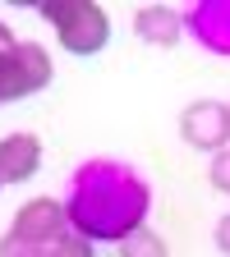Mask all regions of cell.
I'll list each match as a JSON object with an SVG mask.
<instances>
[{
    "instance_id": "cell-2",
    "label": "cell",
    "mask_w": 230,
    "mask_h": 257,
    "mask_svg": "<svg viewBox=\"0 0 230 257\" xmlns=\"http://www.w3.org/2000/svg\"><path fill=\"white\" fill-rule=\"evenodd\" d=\"M37 14L55 28L60 51L69 55H97L111 42V14L97 0H42Z\"/></svg>"
},
{
    "instance_id": "cell-12",
    "label": "cell",
    "mask_w": 230,
    "mask_h": 257,
    "mask_svg": "<svg viewBox=\"0 0 230 257\" xmlns=\"http://www.w3.org/2000/svg\"><path fill=\"white\" fill-rule=\"evenodd\" d=\"M212 243H216V252H221V257H230V211L216 220V230H212Z\"/></svg>"
},
{
    "instance_id": "cell-13",
    "label": "cell",
    "mask_w": 230,
    "mask_h": 257,
    "mask_svg": "<svg viewBox=\"0 0 230 257\" xmlns=\"http://www.w3.org/2000/svg\"><path fill=\"white\" fill-rule=\"evenodd\" d=\"M10 51H19V37H14V28H10L5 19H0V60H5Z\"/></svg>"
},
{
    "instance_id": "cell-3",
    "label": "cell",
    "mask_w": 230,
    "mask_h": 257,
    "mask_svg": "<svg viewBox=\"0 0 230 257\" xmlns=\"http://www.w3.org/2000/svg\"><path fill=\"white\" fill-rule=\"evenodd\" d=\"M51 78H55L51 51L42 42H19V51L0 60V106L37 96L42 87H51Z\"/></svg>"
},
{
    "instance_id": "cell-1",
    "label": "cell",
    "mask_w": 230,
    "mask_h": 257,
    "mask_svg": "<svg viewBox=\"0 0 230 257\" xmlns=\"http://www.w3.org/2000/svg\"><path fill=\"white\" fill-rule=\"evenodd\" d=\"M152 207V188L143 184V175L124 161L111 156H92L69 175L64 188V216L69 230L83 234L88 243H120L134 230H143Z\"/></svg>"
},
{
    "instance_id": "cell-11",
    "label": "cell",
    "mask_w": 230,
    "mask_h": 257,
    "mask_svg": "<svg viewBox=\"0 0 230 257\" xmlns=\"http://www.w3.org/2000/svg\"><path fill=\"white\" fill-rule=\"evenodd\" d=\"M207 184H212L216 193H225V198H230V147L216 152V156H207Z\"/></svg>"
},
{
    "instance_id": "cell-9",
    "label": "cell",
    "mask_w": 230,
    "mask_h": 257,
    "mask_svg": "<svg viewBox=\"0 0 230 257\" xmlns=\"http://www.w3.org/2000/svg\"><path fill=\"white\" fill-rule=\"evenodd\" d=\"M0 257H97L92 243L83 234H69V239H60V243H46V248H32V243H19V239H0Z\"/></svg>"
},
{
    "instance_id": "cell-7",
    "label": "cell",
    "mask_w": 230,
    "mask_h": 257,
    "mask_svg": "<svg viewBox=\"0 0 230 257\" xmlns=\"http://www.w3.org/2000/svg\"><path fill=\"white\" fill-rule=\"evenodd\" d=\"M184 28L212 55H230V0H203L184 14Z\"/></svg>"
},
{
    "instance_id": "cell-5",
    "label": "cell",
    "mask_w": 230,
    "mask_h": 257,
    "mask_svg": "<svg viewBox=\"0 0 230 257\" xmlns=\"http://www.w3.org/2000/svg\"><path fill=\"white\" fill-rule=\"evenodd\" d=\"M69 216H64V198H28L14 220H10V239L19 243H32V248H46V243H60L69 239Z\"/></svg>"
},
{
    "instance_id": "cell-6",
    "label": "cell",
    "mask_w": 230,
    "mask_h": 257,
    "mask_svg": "<svg viewBox=\"0 0 230 257\" xmlns=\"http://www.w3.org/2000/svg\"><path fill=\"white\" fill-rule=\"evenodd\" d=\"M42 170V138L14 128V134L0 138V184H28Z\"/></svg>"
},
{
    "instance_id": "cell-14",
    "label": "cell",
    "mask_w": 230,
    "mask_h": 257,
    "mask_svg": "<svg viewBox=\"0 0 230 257\" xmlns=\"http://www.w3.org/2000/svg\"><path fill=\"white\" fill-rule=\"evenodd\" d=\"M0 188H5V184H0Z\"/></svg>"
},
{
    "instance_id": "cell-4",
    "label": "cell",
    "mask_w": 230,
    "mask_h": 257,
    "mask_svg": "<svg viewBox=\"0 0 230 257\" xmlns=\"http://www.w3.org/2000/svg\"><path fill=\"white\" fill-rule=\"evenodd\" d=\"M180 138L193 147V152H225L230 147V106L216 101V96H198L180 110Z\"/></svg>"
},
{
    "instance_id": "cell-10",
    "label": "cell",
    "mask_w": 230,
    "mask_h": 257,
    "mask_svg": "<svg viewBox=\"0 0 230 257\" xmlns=\"http://www.w3.org/2000/svg\"><path fill=\"white\" fill-rule=\"evenodd\" d=\"M115 257H171V248H166V239H161L157 230H134L129 239H120L115 243Z\"/></svg>"
},
{
    "instance_id": "cell-8",
    "label": "cell",
    "mask_w": 230,
    "mask_h": 257,
    "mask_svg": "<svg viewBox=\"0 0 230 257\" xmlns=\"http://www.w3.org/2000/svg\"><path fill=\"white\" fill-rule=\"evenodd\" d=\"M134 37L157 46V51H171L180 37H184V14L175 5H143L134 14Z\"/></svg>"
}]
</instances>
